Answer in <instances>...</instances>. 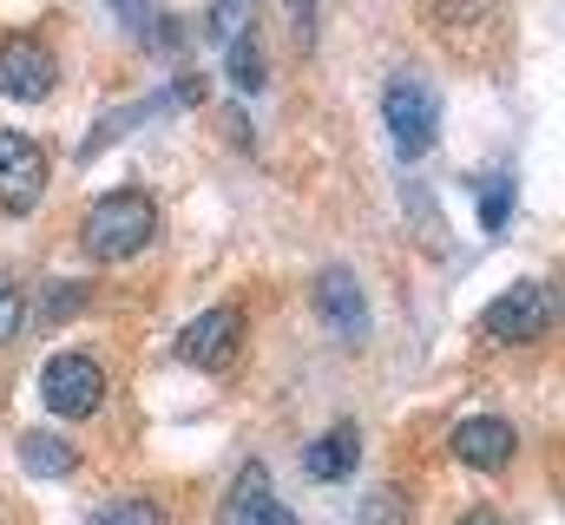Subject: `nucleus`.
Segmentation results:
<instances>
[{
	"instance_id": "obj_1",
	"label": "nucleus",
	"mask_w": 565,
	"mask_h": 525,
	"mask_svg": "<svg viewBox=\"0 0 565 525\" xmlns=\"http://www.w3.org/2000/svg\"><path fill=\"white\" fill-rule=\"evenodd\" d=\"M151 237H158V197L139 184L106 191L79 224V250L93 262H132L139 250H151Z\"/></svg>"
},
{
	"instance_id": "obj_3",
	"label": "nucleus",
	"mask_w": 565,
	"mask_h": 525,
	"mask_svg": "<svg viewBox=\"0 0 565 525\" xmlns=\"http://www.w3.org/2000/svg\"><path fill=\"white\" fill-rule=\"evenodd\" d=\"M40 400H46L53 420H93V414L106 407V368H99V355H86V349L46 355V368H40Z\"/></svg>"
},
{
	"instance_id": "obj_6",
	"label": "nucleus",
	"mask_w": 565,
	"mask_h": 525,
	"mask_svg": "<svg viewBox=\"0 0 565 525\" xmlns=\"http://www.w3.org/2000/svg\"><path fill=\"white\" fill-rule=\"evenodd\" d=\"M382 119H388V138H395V158H402V164H415L427 144H434V126H440L434 93H427L415 73H395V79L382 86Z\"/></svg>"
},
{
	"instance_id": "obj_10",
	"label": "nucleus",
	"mask_w": 565,
	"mask_h": 525,
	"mask_svg": "<svg viewBox=\"0 0 565 525\" xmlns=\"http://www.w3.org/2000/svg\"><path fill=\"white\" fill-rule=\"evenodd\" d=\"M362 467V427L355 420H335L322 440H309V453H302V473L316 480V486H342L349 473Z\"/></svg>"
},
{
	"instance_id": "obj_15",
	"label": "nucleus",
	"mask_w": 565,
	"mask_h": 525,
	"mask_svg": "<svg viewBox=\"0 0 565 525\" xmlns=\"http://www.w3.org/2000/svg\"><path fill=\"white\" fill-rule=\"evenodd\" d=\"M86 302H93V282H53V289L40 296V309H26V315L46 322V329H60V322H73Z\"/></svg>"
},
{
	"instance_id": "obj_4",
	"label": "nucleus",
	"mask_w": 565,
	"mask_h": 525,
	"mask_svg": "<svg viewBox=\"0 0 565 525\" xmlns=\"http://www.w3.org/2000/svg\"><path fill=\"white\" fill-rule=\"evenodd\" d=\"M237 342H244V302H211V309H198V315L178 329L171 355H178L184 368H198V375H224L231 355H237Z\"/></svg>"
},
{
	"instance_id": "obj_18",
	"label": "nucleus",
	"mask_w": 565,
	"mask_h": 525,
	"mask_svg": "<svg viewBox=\"0 0 565 525\" xmlns=\"http://www.w3.org/2000/svg\"><path fill=\"white\" fill-rule=\"evenodd\" d=\"M250 13H257V0H211V33H217V46H224L231 33H244Z\"/></svg>"
},
{
	"instance_id": "obj_21",
	"label": "nucleus",
	"mask_w": 565,
	"mask_h": 525,
	"mask_svg": "<svg viewBox=\"0 0 565 525\" xmlns=\"http://www.w3.org/2000/svg\"><path fill=\"white\" fill-rule=\"evenodd\" d=\"M250 525H302V519H296V513H289V506H282L277 493H270V500H264V506H257V513H250Z\"/></svg>"
},
{
	"instance_id": "obj_13",
	"label": "nucleus",
	"mask_w": 565,
	"mask_h": 525,
	"mask_svg": "<svg viewBox=\"0 0 565 525\" xmlns=\"http://www.w3.org/2000/svg\"><path fill=\"white\" fill-rule=\"evenodd\" d=\"M513 204H520V184H513V171H493V178L473 191V217H480V231H487V237H500V231L513 224Z\"/></svg>"
},
{
	"instance_id": "obj_7",
	"label": "nucleus",
	"mask_w": 565,
	"mask_h": 525,
	"mask_svg": "<svg viewBox=\"0 0 565 525\" xmlns=\"http://www.w3.org/2000/svg\"><path fill=\"white\" fill-rule=\"evenodd\" d=\"M53 86H60L53 46L40 33H7L0 40V93L20 99V106H40V99H53Z\"/></svg>"
},
{
	"instance_id": "obj_16",
	"label": "nucleus",
	"mask_w": 565,
	"mask_h": 525,
	"mask_svg": "<svg viewBox=\"0 0 565 525\" xmlns=\"http://www.w3.org/2000/svg\"><path fill=\"white\" fill-rule=\"evenodd\" d=\"M26 309H33V302H26V282H20V276L0 262V349H7V342L26 329Z\"/></svg>"
},
{
	"instance_id": "obj_8",
	"label": "nucleus",
	"mask_w": 565,
	"mask_h": 525,
	"mask_svg": "<svg viewBox=\"0 0 565 525\" xmlns=\"http://www.w3.org/2000/svg\"><path fill=\"white\" fill-rule=\"evenodd\" d=\"M447 447H454V460L467 473H507L513 453H520V433H513L507 414H467V420H454V440Z\"/></svg>"
},
{
	"instance_id": "obj_14",
	"label": "nucleus",
	"mask_w": 565,
	"mask_h": 525,
	"mask_svg": "<svg viewBox=\"0 0 565 525\" xmlns=\"http://www.w3.org/2000/svg\"><path fill=\"white\" fill-rule=\"evenodd\" d=\"M86 525H171V513L151 493H119V500H106Z\"/></svg>"
},
{
	"instance_id": "obj_12",
	"label": "nucleus",
	"mask_w": 565,
	"mask_h": 525,
	"mask_svg": "<svg viewBox=\"0 0 565 525\" xmlns=\"http://www.w3.org/2000/svg\"><path fill=\"white\" fill-rule=\"evenodd\" d=\"M224 73H231V86H237V93H264V86H270V60H264L257 26H244V33H231V40H224Z\"/></svg>"
},
{
	"instance_id": "obj_17",
	"label": "nucleus",
	"mask_w": 565,
	"mask_h": 525,
	"mask_svg": "<svg viewBox=\"0 0 565 525\" xmlns=\"http://www.w3.org/2000/svg\"><path fill=\"white\" fill-rule=\"evenodd\" d=\"M355 525H408V493H402V486H375V493H362Z\"/></svg>"
},
{
	"instance_id": "obj_2",
	"label": "nucleus",
	"mask_w": 565,
	"mask_h": 525,
	"mask_svg": "<svg viewBox=\"0 0 565 525\" xmlns=\"http://www.w3.org/2000/svg\"><path fill=\"white\" fill-rule=\"evenodd\" d=\"M553 309H559L553 282H533V276H526V282L500 289V296L480 309V335L500 342V349H526V342L553 335Z\"/></svg>"
},
{
	"instance_id": "obj_5",
	"label": "nucleus",
	"mask_w": 565,
	"mask_h": 525,
	"mask_svg": "<svg viewBox=\"0 0 565 525\" xmlns=\"http://www.w3.org/2000/svg\"><path fill=\"white\" fill-rule=\"evenodd\" d=\"M46 178H53L46 144L13 126H0V217H26L46 197Z\"/></svg>"
},
{
	"instance_id": "obj_19",
	"label": "nucleus",
	"mask_w": 565,
	"mask_h": 525,
	"mask_svg": "<svg viewBox=\"0 0 565 525\" xmlns=\"http://www.w3.org/2000/svg\"><path fill=\"white\" fill-rule=\"evenodd\" d=\"M316 13H322V0H289V26H296L302 53H316Z\"/></svg>"
},
{
	"instance_id": "obj_22",
	"label": "nucleus",
	"mask_w": 565,
	"mask_h": 525,
	"mask_svg": "<svg viewBox=\"0 0 565 525\" xmlns=\"http://www.w3.org/2000/svg\"><path fill=\"white\" fill-rule=\"evenodd\" d=\"M460 525H507L493 506H473V513H460Z\"/></svg>"
},
{
	"instance_id": "obj_20",
	"label": "nucleus",
	"mask_w": 565,
	"mask_h": 525,
	"mask_svg": "<svg viewBox=\"0 0 565 525\" xmlns=\"http://www.w3.org/2000/svg\"><path fill=\"white\" fill-rule=\"evenodd\" d=\"M113 7V20L126 26V33H145L151 26V0H106Z\"/></svg>"
},
{
	"instance_id": "obj_9",
	"label": "nucleus",
	"mask_w": 565,
	"mask_h": 525,
	"mask_svg": "<svg viewBox=\"0 0 565 525\" xmlns=\"http://www.w3.org/2000/svg\"><path fill=\"white\" fill-rule=\"evenodd\" d=\"M316 309H322V322H329L335 335H349V342L369 329V296H362V282H355L349 262H329V269L316 276Z\"/></svg>"
},
{
	"instance_id": "obj_11",
	"label": "nucleus",
	"mask_w": 565,
	"mask_h": 525,
	"mask_svg": "<svg viewBox=\"0 0 565 525\" xmlns=\"http://www.w3.org/2000/svg\"><path fill=\"white\" fill-rule=\"evenodd\" d=\"M20 467H26L33 480H73V473H79V447H73L66 433L33 427V433H20Z\"/></svg>"
}]
</instances>
